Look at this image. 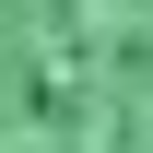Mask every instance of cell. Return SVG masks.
Returning <instances> with one entry per match:
<instances>
[{
    "label": "cell",
    "instance_id": "cell-1",
    "mask_svg": "<svg viewBox=\"0 0 153 153\" xmlns=\"http://www.w3.org/2000/svg\"><path fill=\"white\" fill-rule=\"evenodd\" d=\"M0 153H153V0H0Z\"/></svg>",
    "mask_w": 153,
    "mask_h": 153
}]
</instances>
